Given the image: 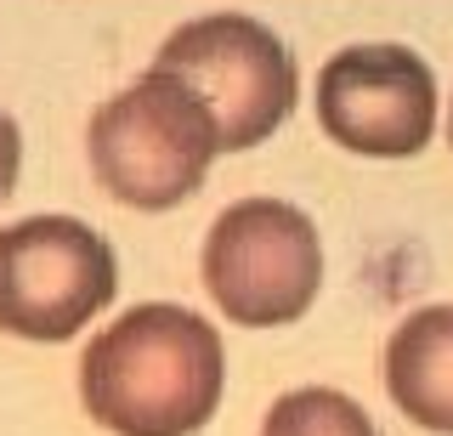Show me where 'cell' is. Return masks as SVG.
I'll use <instances>...</instances> for the list:
<instances>
[{"label": "cell", "instance_id": "1", "mask_svg": "<svg viewBox=\"0 0 453 436\" xmlns=\"http://www.w3.org/2000/svg\"><path fill=\"white\" fill-rule=\"evenodd\" d=\"M226 391V346L188 306L148 301L108 323L80 357V402L113 436H193Z\"/></svg>", "mask_w": 453, "mask_h": 436}, {"label": "cell", "instance_id": "2", "mask_svg": "<svg viewBox=\"0 0 453 436\" xmlns=\"http://www.w3.org/2000/svg\"><path fill=\"white\" fill-rule=\"evenodd\" d=\"M148 74L188 91L216 125L221 153L273 142L295 108V57L289 46L244 11H210L165 34Z\"/></svg>", "mask_w": 453, "mask_h": 436}, {"label": "cell", "instance_id": "3", "mask_svg": "<svg viewBox=\"0 0 453 436\" xmlns=\"http://www.w3.org/2000/svg\"><path fill=\"white\" fill-rule=\"evenodd\" d=\"M91 176L131 210H176L204 187V171L216 164V125L159 74H142L136 86L108 96L85 131Z\"/></svg>", "mask_w": 453, "mask_h": 436}, {"label": "cell", "instance_id": "4", "mask_svg": "<svg viewBox=\"0 0 453 436\" xmlns=\"http://www.w3.org/2000/svg\"><path fill=\"white\" fill-rule=\"evenodd\" d=\"M210 301L226 323L283 329L306 317L323 289V244L301 204L289 199H238L204 233L198 256Z\"/></svg>", "mask_w": 453, "mask_h": 436}, {"label": "cell", "instance_id": "5", "mask_svg": "<svg viewBox=\"0 0 453 436\" xmlns=\"http://www.w3.org/2000/svg\"><path fill=\"white\" fill-rule=\"evenodd\" d=\"M119 289L113 249L80 216H23L0 227V329L18 340H74Z\"/></svg>", "mask_w": 453, "mask_h": 436}, {"label": "cell", "instance_id": "6", "mask_svg": "<svg viewBox=\"0 0 453 436\" xmlns=\"http://www.w3.org/2000/svg\"><path fill=\"white\" fill-rule=\"evenodd\" d=\"M318 125L363 159H414L436 131V80L419 51L374 40L346 46L318 68Z\"/></svg>", "mask_w": 453, "mask_h": 436}, {"label": "cell", "instance_id": "7", "mask_svg": "<svg viewBox=\"0 0 453 436\" xmlns=\"http://www.w3.org/2000/svg\"><path fill=\"white\" fill-rule=\"evenodd\" d=\"M386 391L419 431L453 436V306L408 312L391 329Z\"/></svg>", "mask_w": 453, "mask_h": 436}, {"label": "cell", "instance_id": "8", "mask_svg": "<svg viewBox=\"0 0 453 436\" xmlns=\"http://www.w3.org/2000/svg\"><path fill=\"white\" fill-rule=\"evenodd\" d=\"M261 436H380V425L346 391L301 386V391H283L273 402V414L261 419Z\"/></svg>", "mask_w": 453, "mask_h": 436}, {"label": "cell", "instance_id": "9", "mask_svg": "<svg viewBox=\"0 0 453 436\" xmlns=\"http://www.w3.org/2000/svg\"><path fill=\"white\" fill-rule=\"evenodd\" d=\"M18 164H23V131H18V119L0 108V199L18 187Z\"/></svg>", "mask_w": 453, "mask_h": 436}, {"label": "cell", "instance_id": "10", "mask_svg": "<svg viewBox=\"0 0 453 436\" xmlns=\"http://www.w3.org/2000/svg\"><path fill=\"white\" fill-rule=\"evenodd\" d=\"M448 142H453V114H448Z\"/></svg>", "mask_w": 453, "mask_h": 436}]
</instances>
